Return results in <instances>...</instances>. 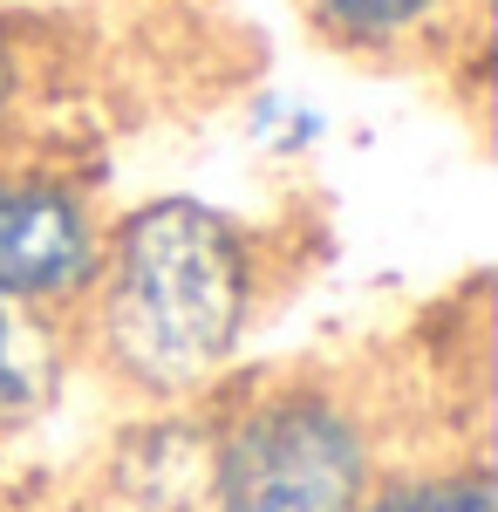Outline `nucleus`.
Masks as SVG:
<instances>
[{
    "instance_id": "f257e3e1",
    "label": "nucleus",
    "mask_w": 498,
    "mask_h": 512,
    "mask_svg": "<svg viewBox=\"0 0 498 512\" xmlns=\"http://www.w3.org/2000/svg\"><path fill=\"white\" fill-rule=\"evenodd\" d=\"M89 287L110 369L151 396H185L226 369L253 321V246L198 198H151L103 239Z\"/></svg>"
},
{
    "instance_id": "f03ea898",
    "label": "nucleus",
    "mask_w": 498,
    "mask_h": 512,
    "mask_svg": "<svg viewBox=\"0 0 498 512\" xmlns=\"http://www.w3.org/2000/svg\"><path fill=\"white\" fill-rule=\"evenodd\" d=\"M212 492L219 512H362L369 437L328 390H273L226 424Z\"/></svg>"
},
{
    "instance_id": "7ed1b4c3",
    "label": "nucleus",
    "mask_w": 498,
    "mask_h": 512,
    "mask_svg": "<svg viewBox=\"0 0 498 512\" xmlns=\"http://www.w3.org/2000/svg\"><path fill=\"white\" fill-rule=\"evenodd\" d=\"M103 267V226L69 185L14 178L0 185V294L7 301H76Z\"/></svg>"
},
{
    "instance_id": "20e7f679",
    "label": "nucleus",
    "mask_w": 498,
    "mask_h": 512,
    "mask_svg": "<svg viewBox=\"0 0 498 512\" xmlns=\"http://www.w3.org/2000/svg\"><path fill=\"white\" fill-rule=\"evenodd\" d=\"M62 369H69L62 321L41 301H7L0 294V431H28L62 396Z\"/></svg>"
},
{
    "instance_id": "39448f33",
    "label": "nucleus",
    "mask_w": 498,
    "mask_h": 512,
    "mask_svg": "<svg viewBox=\"0 0 498 512\" xmlns=\"http://www.w3.org/2000/svg\"><path fill=\"white\" fill-rule=\"evenodd\" d=\"M307 7L348 41H403L437 28L458 0H307Z\"/></svg>"
},
{
    "instance_id": "423d86ee",
    "label": "nucleus",
    "mask_w": 498,
    "mask_h": 512,
    "mask_svg": "<svg viewBox=\"0 0 498 512\" xmlns=\"http://www.w3.org/2000/svg\"><path fill=\"white\" fill-rule=\"evenodd\" d=\"M369 512H492V485L478 472H458V478H423V485H403L376 499Z\"/></svg>"
},
{
    "instance_id": "0eeeda50",
    "label": "nucleus",
    "mask_w": 498,
    "mask_h": 512,
    "mask_svg": "<svg viewBox=\"0 0 498 512\" xmlns=\"http://www.w3.org/2000/svg\"><path fill=\"white\" fill-rule=\"evenodd\" d=\"M14 103H21V48H14V35L0 28V123L14 117Z\"/></svg>"
}]
</instances>
